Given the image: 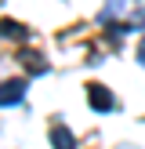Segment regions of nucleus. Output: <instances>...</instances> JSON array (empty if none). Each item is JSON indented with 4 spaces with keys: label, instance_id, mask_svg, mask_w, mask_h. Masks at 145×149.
Instances as JSON below:
<instances>
[{
    "label": "nucleus",
    "instance_id": "1",
    "mask_svg": "<svg viewBox=\"0 0 145 149\" xmlns=\"http://www.w3.org/2000/svg\"><path fill=\"white\" fill-rule=\"evenodd\" d=\"M26 95V80H4L0 84V106H14Z\"/></svg>",
    "mask_w": 145,
    "mask_h": 149
},
{
    "label": "nucleus",
    "instance_id": "2",
    "mask_svg": "<svg viewBox=\"0 0 145 149\" xmlns=\"http://www.w3.org/2000/svg\"><path fill=\"white\" fill-rule=\"evenodd\" d=\"M87 95H91V106H94V109H102V113H109V109H116L113 95H109V91H105L102 84H87Z\"/></svg>",
    "mask_w": 145,
    "mask_h": 149
},
{
    "label": "nucleus",
    "instance_id": "3",
    "mask_svg": "<svg viewBox=\"0 0 145 149\" xmlns=\"http://www.w3.org/2000/svg\"><path fill=\"white\" fill-rule=\"evenodd\" d=\"M18 65H26V69H29V73H36V77L47 69L44 55H36V51H29V47H22V51H18Z\"/></svg>",
    "mask_w": 145,
    "mask_h": 149
},
{
    "label": "nucleus",
    "instance_id": "4",
    "mask_svg": "<svg viewBox=\"0 0 145 149\" xmlns=\"http://www.w3.org/2000/svg\"><path fill=\"white\" fill-rule=\"evenodd\" d=\"M51 142H55V149H72L76 138H72V131H65V127H51Z\"/></svg>",
    "mask_w": 145,
    "mask_h": 149
},
{
    "label": "nucleus",
    "instance_id": "5",
    "mask_svg": "<svg viewBox=\"0 0 145 149\" xmlns=\"http://www.w3.org/2000/svg\"><path fill=\"white\" fill-rule=\"evenodd\" d=\"M0 36H14V40H26V26H18V22L4 18V22H0Z\"/></svg>",
    "mask_w": 145,
    "mask_h": 149
},
{
    "label": "nucleus",
    "instance_id": "6",
    "mask_svg": "<svg viewBox=\"0 0 145 149\" xmlns=\"http://www.w3.org/2000/svg\"><path fill=\"white\" fill-rule=\"evenodd\" d=\"M138 62H142V65H145V40H142V44H138Z\"/></svg>",
    "mask_w": 145,
    "mask_h": 149
}]
</instances>
